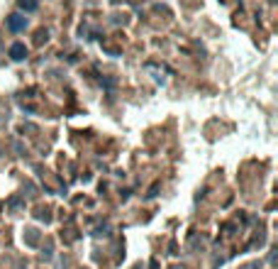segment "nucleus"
<instances>
[{
	"mask_svg": "<svg viewBox=\"0 0 278 269\" xmlns=\"http://www.w3.org/2000/svg\"><path fill=\"white\" fill-rule=\"evenodd\" d=\"M25 27H27V20L22 15H10L7 17V30L10 32H22Z\"/></svg>",
	"mask_w": 278,
	"mask_h": 269,
	"instance_id": "nucleus-1",
	"label": "nucleus"
},
{
	"mask_svg": "<svg viewBox=\"0 0 278 269\" xmlns=\"http://www.w3.org/2000/svg\"><path fill=\"white\" fill-rule=\"evenodd\" d=\"M10 57H12V61H22L27 57V47H25L22 42H15V44L10 47Z\"/></svg>",
	"mask_w": 278,
	"mask_h": 269,
	"instance_id": "nucleus-2",
	"label": "nucleus"
},
{
	"mask_svg": "<svg viewBox=\"0 0 278 269\" xmlns=\"http://www.w3.org/2000/svg\"><path fill=\"white\" fill-rule=\"evenodd\" d=\"M17 5H20V10H27V12L37 10V0H17Z\"/></svg>",
	"mask_w": 278,
	"mask_h": 269,
	"instance_id": "nucleus-3",
	"label": "nucleus"
}]
</instances>
